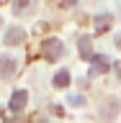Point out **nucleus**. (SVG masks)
<instances>
[{"label":"nucleus","instance_id":"0eeeda50","mask_svg":"<svg viewBox=\"0 0 121 123\" xmlns=\"http://www.w3.org/2000/svg\"><path fill=\"white\" fill-rule=\"evenodd\" d=\"M111 13H100V15H95V31L98 33H103V31H108L111 28Z\"/></svg>","mask_w":121,"mask_h":123},{"label":"nucleus","instance_id":"1a4fd4ad","mask_svg":"<svg viewBox=\"0 0 121 123\" xmlns=\"http://www.w3.org/2000/svg\"><path fill=\"white\" fill-rule=\"evenodd\" d=\"M67 103H70V105H75V108H80V105H85V98H83V95H70Z\"/></svg>","mask_w":121,"mask_h":123},{"label":"nucleus","instance_id":"20e7f679","mask_svg":"<svg viewBox=\"0 0 121 123\" xmlns=\"http://www.w3.org/2000/svg\"><path fill=\"white\" fill-rule=\"evenodd\" d=\"M23 38H26V31H23L21 26H10V28L5 31V44H10V46L21 44Z\"/></svg>","mask_w":121,"mask_h":123},{"label":"nucleus","instance_id":"f03ea898","mask_svg":"<svg viewBox=\"0 0 121 123\" xmlns=\"http://www.w3.org/2000/svg\"><path fill=\"white\" fill-rule=\"evenodd\" d=\"M90 62H93V67H90V77H95V74H106L108 69H111V59H108V56H103V54H95Z\"/></svg>","mask_w":121,"mask_h":123},{"label":"nucleus","instance_id":"f257e3e1","mask_svg":"<svg viewBox=\"0 0 121 123\" xmlns=\"http://www.w3.org/2000/svg\"><path fill=\"white\" fill-rule=\"evenodd\" d=\"M62 54H64V44H62L59 38H46V41H41V56H46V59H59Z\"/></svg>","mask_w":121,"mask_h":123},{"label":"nucleus","instance_id":"9b49d317","mask_svg":"<svg viewBox=\"0 0 121 123\" xmlns=\"http://www.w3.org/2000/svg\"><path fill=\"white\" fill-rule=\"evenodd\" d=\"M116 74H119V77H121V64H116Z\"/></svg>","mask_w":121,"mask_h":123},{"label":"nucleus","instance_id":"423d86ee","mask_svg":"<svg viewBox=\"0 0 121 123\" xmlns=\"http://www.w3.org/2000/svg\"><path fill=\"white\" fill-rule=\"evenodd\" d=\"M93 41H90V36H80V41H77V49H80V56H83L85 62H90L95 54H93Z\"/></svg>","mask_w":121,"mask_h":123},{"label":"nucleus","instance_id":"9d476101","mask_svg":"<svg viewBox=\"0 0 121 123\" xmlns=\"http://www.w3.org/2000/svg\"><path fill=\"white\" fill-rule=\"evenodd\" d=\"M116 46H119V49H121V33H119V36H116Z\"/></svg>","mask_w":121,"mask_h":123},{"label":"nucleus","instance_id":"6e6552de","mask_svg":"<svg viewBox=\"0 0 121 123\" xmlns=\"http://www.w3.org/2000/svg\"><path fill=\"white\" fill-rule=\"evenodd\" d=\"M54 87H67L70 85V72L67 69H59V72H57V74H54Z\"/></svg>","mask_w":121,"mask_h":123},{"label":"nucleus","instance_id":"7ed1b4c3","mask_svg":"<svg viewBox=\"0 0 121 123\" xmlns=\"http://www.w3.org/2000/svg\"><path fill=\"white\" fill-rule=\"evenodd\" d=\"M26 100H28V92L26 90H15L13 95H10V110H13V113L23 110V108H26Z\"/></svg>","mask_w":121,"mask_h":123},{"label":"nucleus","instance_id":"39448f33","mask_svg":"<svg viewBox=\"0 0 121 123\" xmlns=\"http://www.w3.org/2000/svg\"><path fill=\"white\" fill-rule=\"evenodd\" d=\"M18 69V62L13 56H0V77H10Z\"/></svg>","mask_w":121,"mask_h":123}]
</instances>
